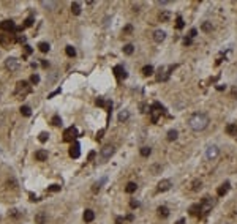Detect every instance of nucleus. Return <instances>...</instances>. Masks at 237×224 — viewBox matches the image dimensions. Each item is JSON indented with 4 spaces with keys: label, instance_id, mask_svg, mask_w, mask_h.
Listing matches in <instances>:
<instances>
[{
    "label": "nucleus",
    "instance_id": "obj_1",
    "mask_svg": "<svg viewBox=\"0 0 237 224\" xmlns=\"http://www.w3.org/2000/svg\"><path fill=\"white\" fill-rule=\"evenodd\" d=\"M209 123H210V118L204 112H195L188 118V126L193 131H203L209 126Z\"/></svg>",
    "mask_w": 237,
    "mask_h": 224
},
{
    "label": "nucleus",
    "instance_id": "obj_2",
    "mask_svg": "<svg viewBox=\"0 0 237 224\" xmlns=\"http://www.w3.org/2000/svg\"><path fill=\"white\" fill-rule=\"evenodd\" d=\"M218 156H220V148L217 145H209L207 148H205V158H207L209 161H215Z\"/></svg>",
    "mask_w": 237,
    "mask_h": 224
},
{
    "label": "nucleus",
    "instance_id": "obj_3",
    "mask_svg": "<svg viewBox=\"0 0 237 224\" xmlns=\"http://www.w3.org/2000/svg\"><path fill=\"white\" fill-rule=\"evenodd\" d=\"M114 152H115L114 145H104L101 148V152H100V160H101L103 163H104V161H108L112 155H114Z\"/></svg>",
    "mask_w": 237,
    "mask_h": 224
},
{
    "label": "nucleus",
    "instance_id": "obj_4",
    "mask_svg": "<svg viewBox=\"0 0 237 224\" xmlns=\"http://www.w3.org/2000/svg\"><path fill=\"white\" fill-rule=\"evenodd\" d=\"M14 41H16V36H14L13 33L0 35V44H2V46H10L11 43H14Z\"/></svg>",
    "mask_w": 237,
    "mask_h": 224
},
{
    "label": "nucleus",
    "instance_id": "obj_5",
    "mask_svg": "<svg viewBox=\"0 0 237 224\" xmlns=\"http://www.w3.org/2000/svg\"><path fill=\"white\" fill-rule=\"evenodd\" d=\"M5 66L10 69V71H18L19 69V60L14 59V57H8L5 60Z\"/></svg>",
    "mask_w": 237,
    "mask_h": 224
},
{
    "label": "nucleus",
    "instance_id": "obj_6",
    "mask_svg": "<svg viewBox=\"0 0 237 224\" xmlns=\"http://www.w3.org/2000/svg\"><path fill=\"white\" fill-rule=\"evenodd\" d=\"M76 134H77V131L75 126H70V128L65 130V133H63V141L65 142H71L73 139L76 137Z\"/></svg>",
    "mask_w": 237,
    "mask_h": 224
},
{
    "label": "nucleus",
    "instance_id": "obj_7",
    "mask_svg": "<svg viewBox=\"0 0 237 224\" xmlns=\"http://www.w3.org/2000/svg\"><path fill=\"white\" fill-rule=\"evenodd\" d=\"M0 27H2V30H5V32H16V24H14L11 19H6V21H3L2 24H0Z\"/></svg>",
    "mask_w": 237,
    "mask_h": 224
},
{
    "label": "nucleus",
    "instance_id": "obj_8",
    "mask_svg": "<svg viewBox=\"0 0 237 224\" xmlns=\"http://www.w3.org/2000/svg\"><path fill=\"white\" fill-rule=\"evenodd\" d=\"M158 191H168V190H171V186H172V181H171L169 178H163V180H160L158 181Z\"/></svg>",
    "mask_w": 237,
    "mask_h": 224
},
{
    "label": "nucleus",
    "instance_id": "obj_9",
    "mask_svg": "<svg viewBox=\"0 0 237 224\" xmlns=\"http://www.w3.org/2000/svg\"><path fill=\"white\" fill-rule=\"evenodd\" d=\"M79 155H81V145H79V142H75V144L71 145V148H70V156L79 158Z\"/></svg>",
    "mask_w": 237,
    "mask_h": 224
},
{
    "label": "nucleus",
    "instance_id": "obj_10",
    "mask_svg": "<svg viewBox=\"0 0 237 224\" xmlns=\"http://www.w3.org/2000/svg\"><path fill=\"white\" fill-rule=\"evenodd\" d=\"M166 38V32L165 30H155L153 32V41L155 43H163Z\"/></svg>",
    "mask_w": 237,
    "mask_h": 224
},
{
    "label": "nucleus",
    "instance_id": "obj_11",
    "mask_svg": "<svg viewBox=\"0 0 237 224\" xmlns=\"http://www.w3.org/2000/svg\"><path fill=\"white\" fill-rule=\"evenodd\" d=\"M16 92H24V93H29L30 92V87H29V82H25V80H19L18 82V87H16Z\"/></svg>",
    "mask_w": 237,
    "mask_h": 224
},
{
    "label": "nucleus",
    "instance_id": "obj_12",
    "mask_svg": "<svg viewBox=\"0 0 237 224\" xmlns=\"http://www.w3.org/2000/svg\"><path fill=\"white\" fill-rule=\"evenodd\" d=\"M114 73H115V76H117V79H125L127 76H128V74H127V71H125V68L120 66V65L114 68Z\"/></svg>",
    "mask_w": 237,
    "mask_h": 224
},
{
    "label": "nucleus",
    "instance_id": "obj_13",
    "mask_svg": "<svg viewBox=\"0 0 237 224\" xmlns=\"http://www.w3.org/2000/svg\"><path fill=\"white\" fill-rule=\"evenodd\" d=\"M35 160L37 161H46L48 160V152H46V150H37V152H35Z\"/></svg>",
    "mask_w": 237,
    "mask_h": 224
},
{
    "label": "nucleus",
    "instance_id": "obj_14",
    "mask_svg": "<svg viewBox=\"0 0 237 224\" xmlns=\"http://www.w3.org/2000/svg\"><path fill=\"white\" fill-rule=\"evenodd\" d=\"M35 223L37 224H46V213L44 211H38L35 215Z\"/></svg>",
    "mask_w": 237,
    "mask_h": 224
},
{
    "label": "nucleus",
    "instance_id": "obj_15",
    "mask_svg": "<svg viewBox=\"0 0 237 224\" xmlns=\"http://www.w3.org/2000/svg\"><path fill=\"white\" fill-rule=\"evenodd\" d=\"M228 191H229V181H224V183H221V185H220V188L217 190L218 196H224Z\"/></svg>",
    "mask_w": 237,
    "mask_h": 224
},
{
    "label": "nucleus",
    "instance_id": "obj_16",
    "mask_svg": "<svg viewBox=\"0 0 237 224\" xmlns=\"http://www.w3.org/2000/svg\"><path fill=\"white\" fill-rule=\"evenodd\" d=\"M93 219H95V213H93V210H85L84 211V221L85 223H92Z\"/></svg>",
    "mask_w": 237,
    "mask_h": 224
},
{
    "label": "nucleus",
    "instance_id": "obj_17",
    "mask_svg": "<svg viewBox=\"0 0 237 224\" xmlns=\"http://www.w3.org/2000/svg\"><path fill=\"white\" fill-rule=\"evenodd\" d=\"M41 5L44 6V8H48L49 11H52V10H56L57 2H48V0H41Z\"/></svg>",
    "mask_w": 237,
    "mask_h": 224
},
{
    "label": "nucleus",
    "instance_id": "obj_18",
    "mask_svg": "<svg viewBox=\"0 0 237 224\" xmlns=\"http://www.w3.org/2000/svg\"><path fill=\"white\" fill-rule=\"evenodd\" d=\"M104 181H106V178H104V177H103V178H100L98 181H95V183H93L92 191H93V192H98L100 190H101V186H103V183H104Z\"/></svg>",
    "mask_w": 237,
    "mask_h": 224
},
{
    "label": "nucleus",
    "instance_id": "obj_19",
    "mask_svg": "<svg viewBox=\"0 0 237 224\" xmlns=\"http://www.w3.org/2000/svg\"><path fill=\"white\" fill-rule=\"evenodd\" d=\"M158 215H160L161 218H168V216H169V210H168V207L160 205V207H158Z\"/></svg>",
    "mask_w": 237,
    "mask_h": 224
},
{
    "label": "nucleus",
    "instance_id": "obj_20",
    "mask_svg": "<svg viewBox=\"0 0 237 224\" xmlns=\"http://www.w3.org/2000/svg\"><path fill=\"white\" fill-rule=\"evenodd\" d=\"M136 190H138V185L134 183V181H130V183L125 186V191L128 192V194H131V192H134Z\"/></svg>",
    "mask_w": 237,
    "mask_h": 224
},
{
    "label": "nucleus",
    "instance_id": "obj_21",
    "mask_svg": "<svg viewBox=\"0 0 237 224\" xmlns=\"http://www.w3.org/2000/svg\"><path fill=\"white\" fill-rule=\"evenodd\" d=\"M158 73H160V74L157 76V79H158V80H166V79L169 78V73H166V69H165V68H160V71H158Z\"/></svg>",
    "mask_w": 237,
    "mask_h": 224
},
{
    "label": "nucleus",
    "instance_id": "obj_22",
    "mask_svg": "<svg viewBox=\"0 0 237 224\" xmlns=\"http://www.w3.org/2000/svg\"><path fill=\"white\" fill-rule=\"evenodd\" d=\"M128 118H130V112H128L127 109L120 111V114H119V120H120V122H127Z\"/></svg>",
    "mask_w": 237,
    "mask_h": 224
},
{
    "label": "nucleus",
    "instance_id": "obj_23",
    "mask_svg": "<svg viewBox=\"0 0 237 224\" xmlns=\"http://www.w3.org/2000/svg\"><path fill=\"white\" fill-rule=\"evenodd\" d=\"M71 11H73V14H81V3H77V2H73L71 3Z\"/></svg>",
    "mask_w": 237,
    "mask_h": 224
},
{
    "label": "nucleus",
    "instance_id": "obj_24",
    "mask_svg": "<svg viewBox=\"0 0 237 224\" xmlns=\"http://www.w3.org/2000/svg\"><path fill=\"white\" fill-rule=\"evenodd\" d=\"M21 114L24 115V117H30V115H32V109H30L29 106H21Z\"/></svg>",
    "mask_w": 237,
    "mask_h": 224
},
{
    "label": "nucleus",
    "instance_id": "obj_25",
    "mask_svg": "<svg viewBox=\"0 0 237 224\" xmlns=\"http://www.w3.org/2000/svg\"><path fill=\"white\" fill-rule=\"evenodd\" d=\"M133 52H134V46H133V44H125V46H123V54H127V55H131Z\"/></svg>",
    "mask_w": 237,
    "mask_h": 224
},
{
    "label": "nucleus",
    "instance_id": "obj_26",
    "mask_svg": "<svg viewBox=\"0 0 237 224\" xmlns=\"http://www.w3.org/2000/svg\"><path fill=\"white\" fill-rule=\"evenodd\" d=\"M177 136H179L177 130H169L168 131V141H176Z\"/></svg>",
    "mask_w": 237,
    "mask_h": 224
},
{
    "label": "nucleus",
    "instance_id": "obj_27",
    "mask_svg": "<svg viewBox=\"0 0 237 224\" xmlns=\"http://www.w3.org/2000/svg\"><path fill=\"white\" fill-rule=\"evenodd\" d=\"M142 74H146V76L153 74V66H152V65H146V66L142 68Z\"/></svg>",
    "mask_w": 237,
    "mask_h": 224
},
{
    "label": "nucleus",
    "instance_id": "obj_28",
    "mask_svg": "<svg viewBox=\"0 0 237 224\" xmlns=\"http://www.w3.org/2000/svg\"><path fill=\"white\" fill-rule=\"evenodd\" d=\"M201 29H203V32H212V22H203V25H201Z\"/></svg>",
    "mask_w": 237,
    "mask_h": 224
},
{
    "label": "nucleus",
    "instance_id": "obj_29",
    "mask_svg": "<svg viewBox=\"0 0 237 224\" xmlns=\"http://www.w3.org/2000/svg\"><path fill=\"white\" fill-rule=\"evenodd\" d=\"M65 52H67L68 57H75L76 55V49L73 48V46H67V48H65Z\"/></svg>",
    "mask_w": 237,
    "mask_h": 224
},
{
    "label": "nucleus",
    "instance_id": "obj_30",
    "mask_svg": "<svg viewBox=\"0 0 237 224\" xmlns=\"http://www.w3.org/2000/svg\"><path fill=\"white\" fill-rule=\"evenodd\" d=\"M51 123L54 126H60L62 125V118H60V115H54V117L51 118Z\"/></svg>",
    "mask_w": 237,
    "mask_h": 224
},
{
    "label": "nucleus",
    "instance_id": "obj_31",
    "mask_svg": "<svg viewBox=\"0 0 237 224\" xmlns=\"http://www.w3.org/2000/svg\"><path fill=\"white\" fill-rule=\"evenodd\" d=\"M169 18H171V13H169V11H163V13L160 14V21H161V22L169 21Z\"/></svg>",
    "mask_w": 237,
    "mask_h": 224
},
{
    "label": "nucleus",
    "instance_id": "obj_32",
    "mask_svg": "<svg viewBox=\"0 0 237 224\" xmlns=\"http://www.w3.org/2000/svg\"><path fill=\"white\" fill-rule=\"evenodd\" d=\"M38 48H40V51H41V52H48L49 49H51V46H49L48 43H44V41H43V43L38 44Z\"/></svg>",
    "mask_w": 237,
    "mask_h": 224
},
{
    "label": "nucleus",
    "instance_id": "obj_33",
    "mask_svg": "<svg viewBox=\"0 0 237 224\" xmlns=\"http://www.w3.org/2000/svg\"><path fill=\"white\" fill-rule=\"evenodd\" d=\"M150 153H152V148H150V147H142L141 148V155L142 156H149Z\"/></svg>",
    "mask_w": 237,
    "mask_h": 224
},
{
    "label": "nucleus",
    "instance_id": "obj_34",
    "mask_svg": "<svg viewBox=\"0 0 237 224\" xmlns=\"http://www.w3.org/2000/svg\"><path fill=\"white\" fill-rule=\"evenodd\" d=\"M32 24H33V16L30 14V16L25 19V22H24V25H22V29H25V27H30Z\"/></svg>",
    "mask_w": 237,
    "mask_h": 224
},
{
    "label": "nucleus",
    "instance_id": "obj_35",
    "mask_svg": "<svg viewBox=\"0 0 237 224\" xmlns=\"http://www.w3.org/2000/svg\"><path fill=\"white\" fill-rule=\"evenodd\" d=\"M30 82L37 85V84L40 82V76H38V74H32V78H30Z\"/></svg>",
    "mask_w": 237,
    "mask_h": 224
},
{
    "label": "nucleus",
    "instance_id": "obj_36",
    "mask_svg": "<svg viewBox=\"0 0 237 224\" xmlns=\"http://www.w3.org/2000/svg\"><path fill=\"white\" fill-rule=\"evenodd\" d=\"M38 139H40V142H46V141L49 139V134H48V133H41Z\"/></svg>",
    "mask_w": 237,
    "mask_h": 224
},
{
    "label": "nucleus",
    "instance_id": "obj_37",
    "mask_svg": "<svg viewBox=\"0 0 237 224\" xmlns=\"http://www.w3.org/2000/svg\"><path fill=\"white\" fill-rule=\"evenodd\" d=\"M176 27H177V29H182V27H184V19H182L180 16L177 18V24H176Z\"/></svg>",
    "mask_w": 237,
    "mask_h": 224
},
{
    "label": "nucleus",
    "instance_id": "obj_38",
    "mask_svg": "<svg viewBox=\"0 0 237 224\" xmlns=\"http://www.w3.org/2000/svg\"><path fill=\"white\" fill-rule=\"evenodd\" d=\"M196 35H198V30L196 29H191V30H190V33H188V38H191V40H193Z\"/></svg>",
    "mask_w": 237,
    "mask_h": 224
},
{
    "label": "nucleus",
    "instance_id": "obj_39",
    "mask_svg": "<svg viewBox=\"0 0 237 224\" xmlns=\"http://www.w3.org/2000/svg\"><path fill=\"white\" fill-rule=\"evenodd\" d=\"M236 128H237V126H236V125H229V126H228V128H226V131H228V133H229V134H234V131H236Z\"/></svg>",
    "mask_w": 237,
    "mask_h": 224
},
{
    "label": "nucleus",
    "instance_id": "obj_40",
    "mask_svg": "<svg viewBox=\"0 0 237 224\" xmlns=\"http://www.w3.org/2000/svg\"><path fill=\"white\" fill-rule=\"evenodd\" d=\"M150 171L153 172V175H157V172L161 171V166H152V167H150Z\"/></svg>",
    "mask_w": 237,
    "mask_h": 224
},
{
    "label": "nucleus",
    "instance_id": "obj_41",
    "mask_svg": "<svg viewBox=\"0 0 237 224\" xmlns=\"http://www.w3.org/2000/svg\"><path fill=\"white\" fill-rule=\"evenodd\" d=\"M199 188H201V181H193V191H198V190H199Z\"/></svg>",
    "mask_w": 237,
    "mask_h": 224
},
{
    "label": "nucleus",
    "instance_id": "obj_42",
    "mask_svg": "<svg viewBox=\"0 0 237 224\" xmlns=\"http://www.w3.org/2000/svg\"><path fill=\"white\" fill-rule=\"evenodd\" d=\"M24 51H25V55H29V54H32V48H30L29 44H25V46H24ZM25 55H24V57H25Z\"/></svg>",
    "mask_w": 237,
    "mask_h": 224
},
{
    "label": "nucleus",
    "instance_id": "obj_43",
    "mask_svg": "<svg viewBox=\"0 0 237 224\" xmlns=\"http://www.w3.org/2000/svg\"><path fill=\"white\" fill-rule=\"evenodd\" d=\"M131 32H133V27H131V25H127L125 29H123V35H125V33H131Z\"/></svg>",
    "mask_w": 237,
    "mask_h": 224
},
{
    "label": "nucleus",
    "instance_id": "obj_44",
    "mask_svg": "<svg viewBox=\"0 0 237 224\" xmlns=\"http://www.w3.org/2000/svg\"><path fill=\"white\" fill-rule=\"evenodd\" d=\"M49 191H60V186H59V185H52V186H49Z\"/></svg>",
    "mask_w": 237,
    "mask_h": 224
},
{
    "label": "nucleus",
    "instance_id": "obj_45",
    "mask_svg": "<svg viewBox=\"0 0 237 224\" xmlns=\"http://www.w3.org/2000/svg\"><path fill=\"white\" fill-rule=\"evenodd\" d=\"M59 93H60V88H57V90H54L52 93H49V95H48V98H54V96L59 95Z\"/></svg>",
    "mask_w": 237,
    "mask_h": 224
},
{
    "label": "nucleus",
    "instance_id": "obj_46",
    "mask_svg": "<svg viewBox=\"0 0 237 224\" xmlns=\"http://www.w3.org/2000/svg\"><path fill=\"white\" fill-rule=\"evenodd\" d=\"M16 41H19V43H25V36H24V35H21V36L16 38Z\"/></svg>",
    "mask_w": 237,
    "mask_h": 224
},
{
    "label": "nucleus",
    "instance_id": "obj_47",
    "mask_svg": "<svg viewBox=\"0 0 237 224\" xmlns=\"http://www.w3.org/2000/svg\"><path fill=\"white\" fill-rule=\"evenodd\" d=\"M157 3H158L160 6H165V5H169L171 2H166V0H160V2H157Z\"/></svg>",
    "mask_w": 237,
    "mask_h": 224
},
{
    "label": "nucleus",
    "instance_id": "obj_48",
    "mask_svg": "<svg viewBox=\"0 0 237 224\" xmlns=\"http://www.w3.org/2000/svg\"><path fill=\"white\" fill-rule=\"evenodd\" d=\"M130 205H131V208H136V207L139 205V202H138V200H131V202H130Z\"/></svg>",
    "mask_w": 237,
    "mask_h": 224
},
{
    "label": "nucleus",
    "instance_id": "obj_49",
    "mask_svg": "<svg viewBox=\"0 0 237 224\" xmlns=\"http://www.w3.org/2000/svg\"><path fill=\"white\" fill-rule=\"evenodd\" d=\"M103 133H104V130H101L98 134H96V139H101V137H103Z\"/></svg>",
    "mask_w": 237,
    "mask_h": 224
},
{
    "label": "nucleus",
    "instance_id": "obj_50",
    "mask_svg": "<svg viewBox=\"0 0 237 224\" xmlns=\"http://www.w3.org/2000/svg\"><path fill=\"white\" fill-rule=\"evenodd\" d=\"M96 104H98V106H104V101L103 99H96Z\"/></svg>",
    "mask_w": 237,
    "mask_h": 224
},
{
    "label": "nucleus",
    "instance_id": "obj_51",
    "mask_svg": "<svg viewBox=\"0 0 237 224\" xmlns=\"http://www.w3.org/2000/svg\"><path fill=\"white\" fill-rule=\"evenodd\" d=\"M29 196H30V200H37V196H35V194H33V192H30V194H29Z\"/></svg>",
    "mask_w": 237,
    "mask_h": 224
},
{
    "label": "nucleus",
    "instance_id": "obj_52",
    "mask_svg": "<svg viewBox=\"0 0 237 224\" xmlns=\"http://www.w3.org/2000/svg\"><path fill=\"white\" fill-rule=\"evenodd\" d=\"M232 93H234V95H237V88H234V90H232Z\"/></svg>",
    "mask_w": 237,
    "mask_h": 224
},
{
    "label": "nucleus",
    "instance_id": "obj_53",
    "mask_svg": "<svg viewBox=\"0 0 237 224\" xmlns=\"http://www.w3.org/2000/svg\"><path fill=\"white\" fill-rule=\"evenodd\" d=\"M177 224H184V219H180V221H179Z\"/></svg>",
    "mask_w": 237,
    "mask_h": 224
}]
</instances>
